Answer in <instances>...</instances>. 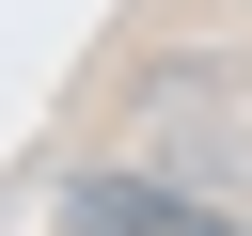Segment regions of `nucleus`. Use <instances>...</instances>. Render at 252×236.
I'll list each match as a JSON object with an SVG mask.
<instances>
[{
  "instance_id": "obj_1",
  "label": "nucleus",
  "mask_w": 252,
  "mask_h": 236,
  "mask_svg": "<svg viewBox=\"0 0 252 236\" xmlns=\"http://www.w3.org/2000/svg\"><path fill=\"white\" fill-rule=\"evenodd\" d=\"M63 236H252L189 173H63Z\"/></svg>"
}]
</instances>
